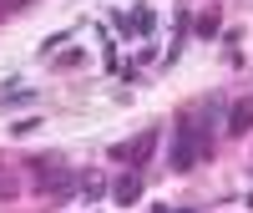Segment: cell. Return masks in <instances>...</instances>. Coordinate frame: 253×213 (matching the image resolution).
<instances>
[{
	"label": "cell",
	"instance_id": "obj_1",
	"mask_svg": "<svg viewBox=\"0 0 253 213\" xmlns=\"http://www.w3.org/2000/svg\"><path fill=\"white\" fill-rule=\"evenodd\" d=\"M208 158V132H198V112H177V137H172V167H193Z\"/></svg>",
	"mask_w": 253,
	"mask_h": 213
},
{
	"label": "cell",
	"instance_id": "obj_2",
	"mask_svg": "<svg viewBox=\"0 0 253 213\" xmlns=\"http://www.w3.org/2000/svg\"><path fill=\"white\" fill-rule=\"evenodd\" d=\"M152 147H157V132H142V137H132V142H117V147H112V162L142 167L147 158H152Z\"/></svg>",
	"mask_w": 253,
	"mask_h": 213
},
{
	"label": "cell",
	"instance_id": "obj_3",
	"mask_svg": "<svg viewBox=\"0 0 253 213\" xmlns=\"http://www.w3.org/2000/svg\"><path fill=\"white\" fill-rule=\"evenodd\" d=\"M137 198H142V178H137V167H126V173L112 183V203L117 208H132Z\"/></svg>",
	"mask_w": 253,
	"mask_h": 213
},
{
	"label": "cell",
	"instance_id": "obj_4",
	"mask_svg": "<svg viewBox=\"0 0 253 213\" xmlns=\"http://www.w3.org/2000/svg\"><path fill=\"white\" fill-rule=\"evenodd\" d=\"M248 127H253V102L243 97V102H233V112H228V132H233V137H243Z\"/></svg>",
	"mask_w": 253,
	"mask_h": 213
},
{
	"label": "cell",
	"instance_id": "obj_5",
	"mask_svg": "<svg viewBox=\"0 0 253 213\" xmlns=\"http://www.w3.org/2000/svg\"><path fill=\"white\" fill-rule=\"evenodd\" d=\"M193 36H203V41H213L218 36V10H203V15H193V26H187Z\"/></svg>",
	"mask_w": 253,
	"mask_h": 213
},
{
	"label": "cell",
	"instance_id": "obj_6",
	"mask_svg": "<svg viewBox=\"0 0 253 213\" xmlns=\"http://www.w3.org/2000/svg\"><path fill=\"white\" fill-rule=\"evenodd\" d=\"M71 36H76V31H56V36H46V41H41V51H46V56H51V51H61V46H66V41H71Z\"/></svg>",
	"mask_w": 253,
	"mask_h": 213
},
{
	"label": "cell",
	"instance_id": "obj_7",
	"mask_svg": "<svg viewBox=\"0 0 253 213\" xmlns=\"http://www.w3.org/2000/svg\"><path fill=\"white\" fill-rule=\"evenodd\" d=\"M56 66H61V71H76V66H86V51H66V56L56 61Z\"/></svg>",
	"mask_w": 253,
	"mask_h": 213
},
{
	"label": "cell",
	"instance_id": "obj_8",
	"mask_svg": "<svg viewBox=\"0 0 253 213\" xmlns=\"http://www.w3.org/2000/svg\"><path fill=\"white\" fill-rule=\"evenodd\" d=\"M15 193H20V188H15V178L5 173V167H0V198H15Z\"/></svg>",
	"mask_w": 253,
	"mask_h": 213
},
{
	"label": "cell",
	"instance_id": "obj_9",
	"mask_svg": "<svg viewBox=\"0 0 253 213\" xmlns=\"http://www.w3.org/2000/svg\"><path fill=\"white\" fill-rule=\"evenodd\" d=\"M36 127H41V117H20V122L10 127V132H15V137H26V132H36Z\"/></svg>",
	"mask_w": 253,
	"mask_h": 213
},
{
	"label": "cell",
	"instance_id": "obj_10",
	"mask_svg": "<svg viewBox=\"0 0 253 213\" xmlns=\"http://www.w3.org/2000/svg\"><path fill=\"white\" fill-rule=\"evenodd\" d=\"M157 213H193V208H157Z\"/></svg>",
	"mask_w": 253,
	"mask_h": 213
}]
</instances>
